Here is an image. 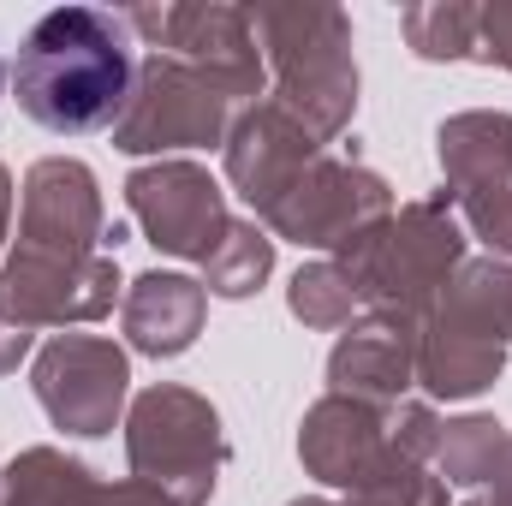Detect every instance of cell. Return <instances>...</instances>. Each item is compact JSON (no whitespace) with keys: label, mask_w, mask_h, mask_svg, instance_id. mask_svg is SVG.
<instances>
[{"label":"cell","mask_w":512,"mask_h":506,"mask_svg":"<svg viewBox=\"0 0 512 506\" xmlns=\"http://www.w3.org/2000/svg\"><path fill=\"white\" fill-rule=\"evenodd\" d=\"M6 72H12V66H6V60H0V90H6Z\"/></svg>","instance_id":"7a4b0ae2"},{"label":"cell","mask_w":512,"mask_h":506,"mask_svg":"<svg viewBox=\"0 0 512 506\" xmlns=\"http://www.w3.org/2000/svg\"><path fill=\"white\" fill-rule=\"evenodd\" d=\"M131 24L102 6H60L30 24L12 60V96L42 131H96L131 96Z\"/></svg>","instance_id":"6da1fadb"}]
</instances>
